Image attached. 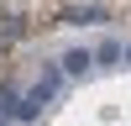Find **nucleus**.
Returning <instances> with one entry per match:
<instances>
[{"label": "nucleus", "instance_id": "20e7f679", "mask_svg": "<svg viewBox=\"0 0 131 126\" xmlns=\"http://www.w3.org/2000/svg\"><path fill=\"white\" fill-rule=\"evenodd\" d=\"M0 126H5V121H0Z\"/></svg>", "mask_w": 131, "mask_h": 126}, {"label": "nucleus", "instance_id": "7ed1b4c3", "mask_svg": "<svg viewBox=\"0 0 131 126\" xmlns=\"http://www.w3.org/2000/svg\"><path fill=\"white\" fill-rule=\"evenodd\" d=\"M126 58H131V47H126Z\"/></svg>", "mask_w": 131, "mask_h": 126}, {"label": "nucleus", "instance_id": "f03ea898", "mask_svg": "<svg viewBox=\"0 0 131 126\" xmlns=\"http://www.w3.org/2000/svg\"><path fill=\"white\" fill-rule=\"evenodd\" d=\"M89 58H94V63H115V58H121V47H115V42H105V47L89 52Z\"/></svg>", "mask_w": 131, "mask_h": 126}, {"label": "nucleus", "instance_id": "f257e3e1", "mask_svg": "<svg viewBox=\"0 0 131 126\" xmlns=\"http://www.w3.org/2000/svg\"><path fill=\"white\" fill-rule=\"evenodd\" d=\"M63 68H68V74H79V79H84V74L94 68V58H89L84 47H73V52H63Z\"/></svg>", "mask_w": 131, "mask_h": 126}]
</instances>
